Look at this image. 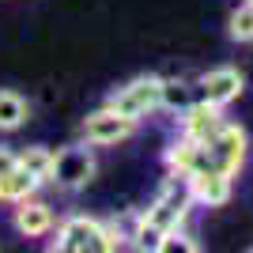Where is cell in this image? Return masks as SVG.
I'll return each mask as SVG.
<instances>
[{"label":"cell","instance_id":"3957f363","mask_svg":"<svg viewBox=\"0 0 253 253\" xmlns=\"http://www.w3.org/2000/svg\"><path fill=\"white\" fill-rule=\"evenodd\" d=\"M91 178H95V155H91L87 144H72V148L53 151V174H49V181H57V185L68 189V193H76V189H84Z\"/></svg>","mask_w":253,"mask_h":253},{"label":"cell","instance_id":"5b68a950","mask_svg":"<svg viewBox=\"0 0 253 253\" xmlns=\"http://www.w3.org/2000/svg\"><path fill=\"white\" fill-rule=\"evenodd\" d=\"M132 128H136L132 117L117 114L114 106H102V110H95V114H87L84 140H87V144H95V148H110V144L128 140V136H132Z\"/></svg>","mask_w":253,"mask_h":253},{"label":"cell","instance_id":"8992f818","mask_svg":"<svg viewBox=\"0 0 253 253\" xmlns=\"http://www.w3.org/2000/svg\"><path fill=\"white\" fill-rule=\"evenodd\" d=\"M98 242H102V223L91 219V215H68V219H61L57 238L49 242V250L87 253V250H98Z\"/></svg>","mask_w":253,"mask_h":253},{"label":"cell","instance_id":"d6986e66","mask_svg":"<svg viewBox=\"0 0 253 253\" xmlns=\"http://www.w3.org/2000/svg\"><path fill=\"white\" fill-rule=\"evenodd\" d=\"M11 167H19V159H15V151H8V148H0V174H8Z\"/></svg>","mask_w":253,"mask_h":253},{"label":"cell","instance_id":"277c9868","mask_svg":"<svg viewBox=\"0 0 253 253\" xmlns=\"http://www.w3.org/2000/svg\"><path fill=\"white\" fill-rule=\"evenodd\" d=\"M159 95H163V76H136L132 84H125L106 106H114L117 114L140 121V117H148L151 110H159Z\"/></svg>","mask_w":253,"mask_h":253},{"label":"cell","instance_id":"e0dca14e","mask_svg":"<svg viewBox=\"0 0 253 253\" xmlns=\"http://www.w3.org/2000/svg\"><path fill=\"white\" fill-rule=\"evenodd\" d=\"M201 246L193 242L189 234H178V231H167L163 242H159V253H197Z\"/></svg>","mask_w":253,"mask_h":253},{"label":"cell","instance_id":"2e32d148","mask_svg":"<svg viewBox=\"0 0 253 253\" xmlns=\"http://www.w3.org/2000/svg\"><path fill=\"white\" fill-rule=\"evenodd\" d=\"M159 106L185 110V106H189V87L178 84V80H163V95H159Z\"/></svg>","mask_w":253,"mask_h":253},{"label":"cell","instance_id":"30bf717a","mask_svg":"<svg viewBox=\"0 0 253 253\" xmlns=\"http://www.w3.org/2000/svg\"><path fill=\"white\" fill-rule=\"evenodd\" d=\"M234 178L219 174V170H204V174H193L189 178V189H193V201L197 204H208V208H223L231 201V185Z\"/></svg>","mask_w":253,"mask_h":253},{"label":"cell","instance_id":"9c48e42d","mask_svg":"<svg viewBox=\"0 0 253 253\" xmlns=\"http://www.w3.org/2000/svg\"><path fill=\"white\" fill-rule=\"evenodd\" d=\"M15 231L23 234V238H45V234L53 231V208L45 201H34V197H27V201L15 204Z\"/></svg>","mask_w":253,"mask_h":253},{"label":"cell","instance_id":"8fae6325","mask_svg":"<svg viewBox=\"0 0 253 253\" xmlns=\"http://www.w3.org/2000/svg\"><path fill=\"white\" fill-rule=\"evenodd\" d=\"M167 167L170 170H181V174H204V170H211V163H208V151L201 148V144H193V140H185L181 136L174 148L167 151Z\"/></svg>","mask_w":253,"mask_h":253},{"label":"cell","instance_id":"6da1fadb","mask_svg":"<svg viewBox=\"0 0 253 253\" xmlns=\"http://www.w3.org/2000/svg\"><path fill=\"white\" fill-rule=\"evenodd\" d=\"M193 208V189H189V174H181V170H170V178L163 181V189H159L155 204H151L140 219L151 223L155 231H178L181 223H185V215H189Z\"/></svg>","mask_w":253,"mask_h":253},{"label":"cell","instance_id":"ac0fdd59","mask_svg":"<svg viewBox=\"0 0 253 253\" xmlns=\"http://www.w3.org/2000/svg\"><path fill=\"white\" fill-rule=\"evenodd\" d=\"M125 246V231L117 227V223H102V242H98V250L102 253H114Z\"/></svg>","mask_w":253,"mask_h":253},{"label":"cell","instance_id":"9a60e30c","mask_svg":"<svg viewBox=\"0 0 253 253\" xmlns=\"http://www.w3.org/2000/svg\"><path fill=\"white\" fill-rule=\"evenodd\" d=\"M227 34L234 42H253V0H242L227 19Z\"/></svg>","mask_w":253,"mask_h":253},{"label":"cell","instance_id":"5bb4252c","mask_svg":"<svg viewBox=\"0 0 253 253\" xmlns=\"http://www.w3.org/2000/svg\"><path fill=\"white\" fill-rule=\"evenodd\" d=\"M19 167L27 170V174H31V178H38L45 185V181H49V174H53V151L49 148H42V144H34V148H23L19 155Z\"/></svg>","mask_w":253,"mask_h":253},{"label":"cell","instance_id":"4fadbf2b","mask_svg":"<svg viewBox=\"0 0 253 253\" xmlns=\"http://www.w3.org/2000/svg\"><path fill=\"white\" fill-rule=\"evenodd\" d=\"M27 117H31L27 98L15 95V91H0V132H15Z\"/></svg>","mask_w":253,"mask_h":253},{"label":"cell","instance_id":"ba28073f","mask_svg":"<svg viewBox=\"0 0 253 253\" xmlns=\"http://www.w3.org/2000/svg\"><path fill=\"white\" fill-rule=\"evenodd\" d=\"M242 72L238 68H211V72H204L201 76V98L204 102H211V106H231L234 98L242 95Z\"/></svg>","mask_w":253,"mask_h":253},{"label":"cell","instance_id":"7c38bea8","mask_svg":"<svg viewBox=\"0 0 253 253\" xmlns=\"http://www.w3.org/2000/svg\"><path fill=\"white\" fill-rule=\"evenodd\" d=\"M38 185H42V181L31 178L23 167H11L8 174H0V201L4 204H19V201H27V197H34Z\"/></svg>","mask_w":253,"mask_h":253},{"label":"cell","instance_id":"7a4b0ae2","mask_svg":"<svg viewBox=\"0 0 253 253\" xmlns=\"http://www.w3.org/2000/svg\"><path fill=\"white\" fill-rule=\"evenodd\" d=\"M246 148H250V140H246L242 125H227V121H223V128L204 144L211 170H219L227 178H238V170H242V163H246Z\"/></svg>","mask_w":253,"mask_h":253},{"label":"cell","instance_id":"52a82bcc","mask_svg":"<svg viewBox=\"0 0 253 253\" xmlns=\"http://www.w3.org/2000/svg\"><path fill=\"white\" fill-rule=\"evenodd\" d=\"M223 128V110L219 106H211V102H189L185 110H181V136L193 140V144H208L215 132Z\"/></svg>","mask_w":253,"mask_h":253}]
</instances>
